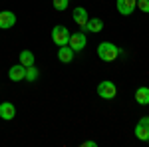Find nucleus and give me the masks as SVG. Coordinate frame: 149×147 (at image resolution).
<instances>
[{
    "instance_id": "39448f33",
    "label": "nucleus",
    "mask_w": 149,
    "mask_h": 147,
    "mask_svg": "<svg viewBox=\"0 0 149 147\" xmlns=\"http://www.w3.org/2000/svg\"><path fill=\"white\" fill-rule=\"evenodd\" d=\"M115 6H117V12L121 16H131L137 10V0H117Z\"/></svg>"
},
{
    "instance_id": "f8f14e48",
    "label": "nucleus",
    "mask_w": 149,
    "mask_h": 147,
    "mask_svg": "<svg viewBox=\"0 0 149 147\" xmlns=\"http://www.w3.org/2000/svg\"><path fill=\"white\" fill-rule=\"evenodd\" d=\"M81 30H84V32H93V34H97V32L103 30V20H100V18H90Z\"/></svg>"
},
{
    "instance_id": "2eb2a0df",
    "label": "nucleus",
    "mask_w": 149,
    "mask_h": 147,
    "mask_svg": "<svg viewBox=\"0 0 149 147\" xmlns=\"http://www.w3.org/2000/svg\"><path fill=\"white\" fill-rule=\"evenodd\" d=\"M38 76H40V72L36 70V66H28V68H26V78H24V79H28V82H36Z\"/></svg>"
},
{
    "instance_id": "9b49d317",
    "label": "nucleus",
    "mask_w": 149,
    "mask_h": 147,
    "mask_svg": "<svg viewBox=\"0 0 149 147\" xmlns=\"http://www.w3.org/2000/svg\"><path fill=\"white\" fill-rule=\"evenodd\" d=\"M74 56H76V52H74L68 44L60 46V50H58V60H60L62 64H70V62L74 60Z\"/></svg>"
},
{
    "instance_id": "1a4fd4ad",
    "label": "nucleus",
    "mask_w": 149,
    "mask_h": 147,
    "mask_svg": "<svg viewBox=\"0 0 149 147\" xmlns=\"http://www.w3.org/2000/svg\"><path fill=\"white\" fill-rule=\"evenodd\" d=\"M72 18H74V22L78 24L80 28H84V26H86V22L90 20L88 10H86V8H81V6H76V8H74V12H72Z\"/></svg>"
},
{
    "instance_id": "4468645a",
    "label": "nucleus",
    "mask_w": 149,
    "mask_h": 147,
    "mask_svg": "<svg viewBox=\"0 0 149 147\" xmlns=\"http://www.w3.org/2000/svg\"><path fill=\"white\" fill-rule=\"evenodd\" d=\"M18 58H20V64H22L24 68H28V66H34V54L30 52V50H22L20 54H18Z\"/></svg>"
},
{
    "instance_id": "dca6fc26",
    "label": "nucleus",
    "mask_w": 149,
    "mask_h": 147,
    "mask_svg": "<svg viewBox=\"0 0 149 147\" xmlns=\"http://www.w3.org/2000/svg\"><path fill=\"white\" fill-rule=\"evenodd\" d=\"M52 6H54L56 10L64 12V10H66V8L70 6V0H52Z\"/></svg>"
},
{
    "instance_id": "423d86ee",
    "label": "nucleus",
    "mask_w": 149,
    "mask_h": 147,
    "mask_svg": "<svg viewBox=\"0 0 149 147\" xmlns=\"http://www.w3.org/2000/svg\"><path fill=\"white\" fill-rule=\"evenodd\" d=\"M86 44H88V38H86V34L84 32H78V34H72L70 36V42L68 46L78 54V52H81L84 48H86Z\"/></svg>"
},
{
    "instance_id": "ddd939ff",
    "label": "nucleus",
    "mask_w": 149,
    "mask_h": 147,
    "mask_svg": "<svg viewBox=\"0 0 149 147\" xmlns=\"http://www.w3.org/2000/svg\"><path fill=\"white\" fill-rule=\"evenodd\" d=\"M135 102L139 105H149V88L141 86V88L135 90Z\"/></svg>"
},
{
    "instance_id": "6ab92c4d",
    "label": "nucleus",
    "mask_w": 149,
    "mask_h": 147,
    "mask_svg": "<svg viewBox=\"0 0 149 147\" xmlns=\"http://www.w3.org/2000/svg\"><path fill=\"white\" fill-rule=\"evenodd\" d=\"M147 141H149V139H147Z\"/></svg>"
},
{
    "instance_id": "9d476101",
    "label": "nucleus",
    "mask_w": 149,
    "mask_h": 147,
    "mask_svg": "<svg viewBox=\"0 0 149 147\" xmlns=\"http://www.w3.org/2000/svg\"><path fill=\"white\" fill-rule=\"evenodd\" d=\"M8 78H10V82H22L26 78V68H24L22 64H14L8 70Z\"/></svg>"
},
{
    "instance_id": "f257e3e1",
    "label": "nucleus",
    "mask_w": 149,
    "mask_h": 147,
    "mask_svg": "<svg viewBox=\"0 0 149 147\" xmlns=\"http://www.w3.org/2000/svg\"><path fill=\"white\" fill-rule=\"evenodd\" d=\"M117 56H119V48L111 42H102L97 46V58L102 62H113L117 60Z\"/></svg>"
},
{
    "instance_id": "0eeeda50",
    "label": "nucleus",
    "mask_w": 149,
    "mask_h": 147,
    "mask_svg": "<svg viewBox=\"0 0 149 147\" xmlns=\"http://www.w3.org/2000/svg\"><path fill=\"white\" fill-rule=\"evenodd\" d=\"M14 117H16V105L12 102H2L0 103V119L12 121Z\"/></svg>"
},
{
    "instance_id": "7ed1b4c3",
    "label": "nucleus",
    "mask_w": 149,
    "mask_h": 147,
    "mask_svg": "<svg viewBox=\"0 0 149 147\" xmlns=\"http://www.w3.org/2000/svg\"><path fill=\"white\" fill-rule=\"evenodd\" d=\"M97 95L103 98V100H113L115 95H117V88H115V84H113V82H109V79L100 82V86H97Z\"/></svg>"
},
{
    "instance_id": "6e6552de",
    "label": "nucleus",
    "mask_w": 149,
    "mask_h": 147,
    "mask_svg": "<svg viewBox=\"0 0 149 147\" xmlns=\"http://www.w3.org/2000/svg\"><path fill=\"white\" fill-rule=\"evenodd\" d=\"M16 24V14L12 10H2L0 12V30H10Z\"/></svg>"
},
{
    "instance_id": "20e7f679",
    "label": "nucleus",
    "mask_w": 149,
    "mask_h": 147,
    "mask_svg": "<svg viewBox=\"0 0 149 147\" xmlns=\"http://www.w3.org/2000/svg\"><path fill=\"white\" fill-rule=\"evenodd\" d=\"M133 133H135V137H137L139 141H147L149 139V115H143L139 119Z\"/></svg>"
},
{
    "instance_id": "f3484780",
    "label": "nucleus",
    "mask_w": 149,
    "mask_h": 147,
    "mask_svg": "<svg viewBox=\"0 0 149 147\" xmlns=\"http://www.w3.org/2000/svg\"><path fill=\"white\" fill-rule=\"evenodd\" d=\"M137 10L149 14V0H137Z\"/></svg>"
},
{
    "instance_id": "f03ea898",
    "label": "nucleus",
    "mask_w": 149,
    "mask_h": 147,
    "mask_svg": "<svg viewBox=\"0 0 149 147\" xmlns=\"http://www.w3.org/2000/svg\"><path fill=\"white\" fill-rule=\"evenodd\" d=\"M70 30L66 28V26H62V24H58V26H54L52 28V42L60 48V46H66L70 42Z\"/></svg>"
},
{
    "instance_id": "a211bd4d",
    "label": "nucleus",
    "mask_w": 149,
    "mask_h": 147,
    "mask_svg": "<svg viewBox=\"0 0 149 147\" xmlns=\"http://www.w3.org/2000/svg\"><path fill=\"white\" fill-rule=\"evenodd\" d=\"M84 147H95V141H92V139L90 141H84Z\"/></svg>"
}]
</instances>
